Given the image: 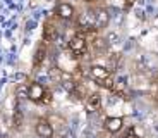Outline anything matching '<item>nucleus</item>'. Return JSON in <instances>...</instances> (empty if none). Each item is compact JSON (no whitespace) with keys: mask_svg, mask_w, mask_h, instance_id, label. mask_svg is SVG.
<instances>
[{"mask_svg":"<svg viewBox=\"0 0 158 138\" xmlns=\"http://www.w3.org/2000/svg\"><path fill=\"white\" fill-rule=\"evenodd\" d=\"M110 21V14H108L107 9H95V29H102L105 28Z\"/></svg>","mask_w":158,"mask_h":138,"instance_id":"nucleus-5","label":"nucleus"},{"mask_svg":"<svg viewBox=\"0 0 158 138\" xmlns=\"http://www.w3.org/2000/svg\"><path fill=\"white\" fill-rule=\"evenodd\" d=\"M52 100H53V97H52L50 90H47V88H45V93H43V97H41V100H40V104L48 105V104H52Z\"/></svg>","mask_w":158,"mask_h":138,"instance_id":"nucleus-11","label":"nucleus"},{"mask_svg":"<svg viewBox=\"0 0 158 138\" xmlns=\"http://www.w3.org/2000/svg\"><path fill=\"white\" fill-rule=\"evenodd\" d=\"M124 126V119L118 118V116H112V118L105 119V130L108 133H118Z\"/></svg>","mask_w":158,"mask_h":138,"instance_id":"nucleus-6","label":"nucleus"},{"mask_svg":"<svg viewBox=\"0 0 158 138\" xmlns=\"http://www.w3.org/2000/svg\"><path fill=\"white\" fill-rule=\"evenodd\" d=\"M126 138H141V136H139V135H138V133H136V130H134V128H131V130H129V131H127V135H126Z\"/></svg>","mask_w":158,"mask_h":138,"instance_id":"nucleus-13","label":"nucleus"},{"mask_svg":"<svg viewBox=\"0 0 158 138\" xmlns=\"http://www.w3.org/2000/svg\"><path fill=\"white\" fill-rule=\"evenodd\" d=\"M89 78L93 79V81L103 83L105 79L112 78V76H110L108 67H105V66H91L89 67Z\"/></svg>","mask_w":158,"mask_h":138,"instance_id":"nucleus-3","label":"nucleus"},{"mask_svg":"<svg viewBox=\"0 0 158 138\" xmlns=\"http://www.w3.org/2000/svg\"><path fill=\"white\" fill-rule=\"evenodd\" d=\"M45 93V88L40 85L38 81H31L28 85V99L33 100V102H40L41 100V97H43Z\"/></svg>","mask_w":158,"mask_h":138,"instance_id":"nucleus-4","label":"nucleus"},{"mask_svg":"<svg viewBox=\"0 0 158 138\" xmlns=\"http://www.w3.org/2000/svg\"><path fill=\"white\" fill-rule=\"evenodd\" d=\"M57 16L64 21H69L74 17V7L71 4H59L57 5Z\"/></svg>","mask_w":158,"mask_h":138,"instance_id":"nucleus-8","label":"nucleus"},{"mask_svg":"<svg viewBox=\"0 0 158 138\" xmlns=\"http://www.w3.org/2000/svg\"><path fill=\"white\" fill-rule=\"evenodd\" d=\"M153 23H155V26H158V17H156V19H155V21H153Z\"/></svg>","mask_w":158,"mask_h":138,"instance_id":"nucleus-14","label":"nucleus"},{"mask_svg":"<svg viewBox=\"0 0 158 138\" xmlns=\"http://www.w3.org/2000/svg\"><path fill=\"white\" fill-rule=\"evenodd\" d=\"M53 38H55V28L52 26L50 23H47L43 28V42L50 43V42H53Z\"/></svg>","mask_w":158,"mask_h":138,"instance_id":"nucleus-10","label":"nucleus"},{"mask_svg":"<svg viewBox=\"0 0 158 138\" xmlns=\"http://www.w3.org/2000/svg\"><path fill=\"white\" fill-rule=\"evenodd\" d=\"M86 107L89 112H98L102 109V95L100 93H91L86 99Z\"/></svg>","mask_w":158,"mask_h":138,"instance_id":"nucleus-9","label":"nucleus"},{"mask_svg":"<svg viewBox=\"0 0 158 138\" xmlns=\"http://www.w3.org/2000/svg\"><path fill=\"white\" fill-rule=\"evenodd\" d=\"M47 52H48V50H47V42H41V43L36 47L35 57H33V66H35V69L43 64V60L47 59Z\"/></svg>","mask_w":158,"mask_h":138,"instance_id":"nucleus-7","label":"nucleus"},{"mask_svg":"<svg viewBox=\"0 0 158 138\" xmlns=\"http://www.w3.org/2000/svg\"><path fill=\"white\" fill-rule=\"evenodd\" d=\"M69 50L74 54V57H81V55H84L88 52V42L84 38L83 31H77L71 38V42H69Z\"/></svg>","mask_w":158,"mask_h":138,"instance_id":"nucleus-1","label":"nucleus"},{"mask_svg":"<svg viewBox=\"0 0 158 138\" xmlns=\"http://www.w3.org/2000/svg\"><path fill=\"white\" fill-rule=\"evenodd\" d=\"M17 95H19V99H28V87H19Z\"/></svg>","mask_w":158,"mask_h":138,"instance_id":"nucleus-12","label":"nucleus"},{"mask_svg":"<svg viewBox=\"0 0 158 138\" xmlns=\"http://www.w3.org/2000/svg\"><path fill=\"white\" fill-rule=\"evenodd\" d=\"M35 133L40 138H52L55 131H53V126L48 119H38L35 124Z\"/></svg>","mask_w":158,"mask_h":138,"instance_id":"nucleus-2","label":"nucleus"}]
</instances>
